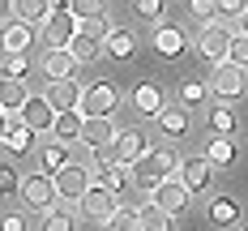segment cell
Returning a JSON list of instances; mask_svg holds the SVG:
<instances>
[{"label":"cell","mask_w":248,"mask_h":231,"mask_svg":"<svg viewBox=\"0 0 248 231\" xmlns=\"http://www.w3.org/2000/svg\"><path fill=\"white\" fill-rule=\"evenodd\" d=\"M128 176H133V184H137L141 193H154L163 180L180 176V154H175L171 146H150V150L128 167Z\"/></svg>","instance_id":"obj_1"},{"label":"cell","mask_w":248,"mask_h":231,"mask_svg":"<svg viewBox=\"0 0 248 231\" xmlns=\"http://www.w3.org/2000/svg\"><path fill=\"white\" fill-rule=\"evenodd\" d=\"M120 107V86L116 81H94V86H86L81 90V116L86 120H111V111Z\"/></svg>","instance_id":"obj_2"},{"label":"cell","mask_w":248,"mask_h":231,"mask_svg":"<svg viewBox=\"0 0 248 231\" xmlns=\"http://www.w3.org/2000/svg\"><path fill=\"white\" fill-rule=\"evenodd\" d=\"M205 81H210V94L235 103V99H244V90H248V69L223 60V64H210V77H205Z\"/></svg>","instance_id":"obj_3"},{"label":"cell","mask_w":248,"mask_h":231,"mask_svg":"<svg viewBox=\"0 0 248 231\" xmlns=\"http://www.w3.org/2000/svg\"><path fill=\"white\" fill-rule=\"evenodd\" d=\"M231 39H235V30H231V22H205L197 34V56L201 60H210V64H223L227 51H231Z\"/></svg>","instance_id":"obj_4"},{"label":"cell","mask_w":248,"mask_h":231,"mask_svg":"<svg viewBox=\"0 0 248 231\" xmlns=\"http://www.w3.org/2000/svg\"><path fill=\"white\" fill-rule=\"evenodd\" d=\"M22 201H26V210L30 214H47V210H56V180L47 176V171H30V176H22Z\"/></svg>","instance_id":"obj_5"},{"label":"cell","mask_w":248,"mask_h":231,"mask_svg":"<svg viewBox=\"0 0 248 231\" xmlns=\"http://www.w3.org/2000/svg\"><path fill=\"white\" fill-rule=\"evenodd\" d=\"M77 26H81V22L69 13V4L56 0V9L47 13V22H43V39H47V47H69L73 34H77Z\"/></svg>","instance_id":"obj_6"},{"label":"cell","mask_w":248,"mask_h":231,"mask_svg":"<svg viewBox=\"0 0 248 231\" xmlns=\"http://www.w3.org/2000/svg\"><path fill=\"white\" fill-rule=\"evenodd\" d=\"M39 133L34 128L22 124V116H9V124H4V133H0V150H9V158H30L34 154V141Z\"/></svg>","instance_id":"obj_7"},{"label":"cell","mask_w":248,"mask_h":231,"mask_svg":"<svg viewBox=\"0 0 248 231\" xmlns=\"http://www.w3.org/2000/svg\"><path fill=\"white\" fill-rule=\"evenodd\" d=\"M51 180H56V197H60V201H77V205H81V197H86V188L94 184L81 163H69L64 171H56Z\"/></svg>","instance_id":"obj_8"},{"label":"cell","mask_w":248,"mask_h":231,"mask_svg":"<svg viewBox=\"0 0 248 231\" xmlns=\"http://www.w3.org/2000/svg\"><path fill=\"white\" fill-rule=\"evenodd\" d=\"M116 210H120V197L94 180V184L86 188V197H81V214H86V218H94V223H107Z\"/></svg>","instance_id":"obj_9"},{"label":"cell","mask_w":248,"mask_h":231,"mask_svg":"<svg viewBox=\"0 0 248 231\" xmlns=\"http://www.w3.org/2000/svg\"><path fill=\"white\" fill-rule=\"evenodd\" d=\"M150 201L158 205V210H167V214L175 218V214H184V210H188L193 193L184 188V180H180V176H171V180H163V184H158V188L150 193Z\"/></svg>","instance_id":"obj_10"},{"label":"cell","mask_w":248,"mask_h":231,"mask_svg":"<svg viewBox=\"0 0 248 231\" xmlns=\"http://www.w3.org/2000/svg\"><path fill=\"white\" fill-rule=\"evenodd\" d=\"M205 218H210L214 227L231 231V227H240V223H244V210H240V201H235L231 193H214V197L205 201Z\"/></svg>","instance_id":"obj_11"},{"label":"cell","mask_w":248,"mask_h":231,"mask_svg":"<svg viewBox=\"0 0 248 231\" xmlns=\"http://www.w3.org/2000/svg\"><path fill=\"white\" fill-rule=\"evenodd\" d=\"M0 47H4V56H30V47H34V26L9 17L4 30H0Z\"/></svg>","instance_id":"obj_12"},{"label":"cell","mask_w":248,"mask_h":231,"mask_svg":"<svg viewBox=\"0 0 248 231\" xmlns=\"http://www.w3.org/2000/svg\"><path fill=\"white\" fill-rule=\"evenodd\" d=\"M81 90H86V86H77V77H64V81H47L43 99H47L51 111L60 116V111H77V107H81Z\"/></svg>","instance_id":"obj_13"},{"label":"cell","mask_w":248,"mask_h":231,"mask_svg":"<svg viewBox=\"0 0 248 231\" xmlns=\"http://www.w3.org/2000/svg\"><path fill=\"white\" fill-rule=\"evenodd\" d=\"M146 150L150 146H146V133L141 128H120L116 141H111V154H116V163H124V167H133Z\"/></svg>","instance_id":"obj_14"},{"label":"cell","mask_w":248,"mask_h":231,"mask_svg":"<svg viewBox=\"0 0 248 231\" xmlns=\"http://www.w3.org/2000/svg\"><path fill=\"white\" fill-rule=\"evenodd\" d=\"M180 180H184V188H188V193H205V188L214 184V167H210L201 154L180 158Z\"/></svg>","instance_id":"obj_15"},{"label":"cell","mask_w":248,"mask_h":231,"mask_svg":"<svg viewBox=\"0 0 248 231\" xmlns=\"http://www.w3.org/2000/svg\"><path fill=\"white\" fill-rule=\"evenodd\" d=\"M184 47H188V39H184L180 22H158V30H154V51L163 60H175V56H184Z\"/></svg>","instance_id":"obj_16"},{"label":"cell","mask_w":248,"mask_h":231,"mask_svg":"<svg viewBox=\"0 0 248 231\" xmlns=\"http://www.w3.org/2000/svg\"><path fill=\"white\" fill-rule=\"evenodd\" d=\"M17 116H22V124L34 128V133H51V124H56V111H51V103L43 99V94H30V103H26Z\"/></svg>","instance_id":"obj_17"},{"label":"cell","mask_w":248,"mask_h":231,"mask_svg":"<svg viewBox=\"0 0 248 231\" xmlns=\"http://www.w3.org/2000/svg\"><path fill=\"white\" fill-rule=\"evenodd\" d=\"M39 64H43V77H47V81H64V77L77 73V60H73L69 47H47Z\"/></svg>","instance_id":"obj_18"},{"label":"cell","mask_w":248,"mask_h":231,"mask_svg":"<svg viewBox=\"0 0 248 231\" xmlns=\"http://www.w3.org/2000/svg\"><path fill=\"white\" fill-rule=\"evenodd\" d=\"M26 103H30V86L22 77H0V111L4 116H17Z\"/></svg>","instance_id":"obj_19"},{"label":"cell","mask_w":248,"mask_h":231,"mask_svg":"<svg viewBox=\"0 0 248 231\" xmlns=\"http://www.w3.org/2000/svg\"><path fill=\"white\" fill-rule=\"evenodd\" d=\"M214 171H223V167H235V158H240V150H235V137H214L210 133V141H205V154H201Z\"/></svg>","instance_id":"obj_20"},{"label":"cell","mask_w":248,"mask_h":231,"mask_svg":"<svg viewBox=\"0 0 248 231\" xmlns=\"http://www.w3.org/2000/svg\"><path fill=\"white\" fill-rule=\"evenodd\" d=\"M154 124H158L163 137H184V133H188V107H180V103L167 107V103H163V111L154 116Z\"/></svg>","instance_id":"obj_21"},{"label":"cell","mask_w":248,"mask_h":231,"mask_svg":"<svg viewBox=\"0 0 248 231\" xmlns=\"http://www.w3.org/2000/svg\"><path fill=\"white\" fill-rule=\"evenodd\" d=\"M116 133H120V128H111V120H86L77 141H81L86 150H103V146H111V141H116Z\"/></svg>","instance_id":"obj_22"},{"label":"cell","mask_w":248,"mask_h":231,"mask_svg":"<svg viewBox=\"0 0 248 231\" xmlns=\"http://www.w3.org/2000/svg\"><path fill=\"white\" fill-rule=\"evenodd\" d=\"M103 51H107L111 60H133V56H137V34H133V30H124V26H116V30L107 34Z\"/></svg>","instance_id":"obj_23"},{"label":"cell","mask_w":248,"mask_h":231,"mask_svg":"<svg viewBox=\"0 0 248 231\" xmlns=\"http://www.w3.org/2000/svg\"><path fill=\"white\" fill-rule=\"evenodd\" d=\"M39 163H43L39 171L56 176V171H64L73 158H69V146H64V141H56V137H51V141H43V150H39Z\"/></svg>","instance_id":"obj_24"},{"label":"cell","mask_w":248,"mask_h":231,"mask_svg":"<svg viewBox=\"0 0 248 231\" xmlns=\"http://www.w3.org/2000/svg\"><path fill=\"white\" fill-rule=\"evenodd\" d=\"M81 124H86V116H81V111H60V116H56V124H51V137H56V141H64V146H73L77 137H81Z\"/></svg>","instance_id":"obj_25"},{"label":"cell","mask_w":248,"mask_h":231,"mask_svg":"<svg viewBox=\"0 0 248 231\" xmlns=\"http://www.w3.org/2000/svg\"><path fill=\"white\" fill-rule=\"evenodd\" d=\"M133 107H137L141 116H158V111H163V90H158L154 81H137V90H133Z\"/></svg>","instance_id":"obj_26"},{"label":"cell","mask_w":248,"mask_h":231,"mask_svg":"<svg viewBox=\"0 0 248 231\" xmlns=\"http://www.w3.org/2000/svg\"><path fill=\"white\" fill-rule=\"evenodd\" d=\"M51 9H56V0H13V17L17 22H30V26L47 22Z\"/></svg>","instance_id":"obj_27"},{"label":"cell","mask_w":248,"mask_h":231,"mask_svg":"<svg viewBox=\"0 0 248 231\" xmlns=\"http://www.w3.org/2000/svg\"><path fill=\"white\" fill-rule=\"evenodd\" d=\"M210 133H214V137H235V133H240V116H235L227 103L214 107V111H210Z\"/></svg>","instance_id":"obj_28"},{"label":"cell","mask_w":248,"mask_h":231,"mask_svg":"<svg viewBox=\"0 0 248 231\" xmlns=\"http://www.w3.org/2000/svg\"><path fill=\"white\" fill-rule=\"evenodd\" d=\"M210 99V81H201V77H188V81H180V107H201V103Z\"/></svg>","instance_id":"obj_29"},{"label":"cell","mask_w":248,"mask_h":231,"mask_svg":"<svg viewBox=\"0 0 248 231\" xmlns=\"http://www.w3.org/2000/svg\"><path fill=\"white\" fill-rule=\"evenodd\" d=\"M137 214H141V231H175V227H171V214H167V210H158L154 201L137 205Z\"/></svg>","instance_id":"obj_30"},{"label":"cell","mask_w":248,"mask_h":231,"mask_svg":"<svg viewBox=\"0 0 248 231\" xmlns=\"http://www.w3.org/2000/svg\"><path fill=\"white\" fill-rule=\"evenodd\" d=\"M103 231H141V214H137V205H120V210L103 223Z\"/></svg>","instance_id":"obj_31"},{"label":"cell","mask_w":248,"mask_h":231,"mask_svg":"<svg viewBox=\"0 0 248 231\" xmlns=\"http://www.w3.org/2000/svg\"><path fill=\"white\" fill-rule=\"evenodd\" d=\"M69 51H73V60H77V64H90V60H99L103 43H99V39H90V34H81V30H77V34H73V43H69Z\"/></svg>","instance_id":"obj_32"},{"label":"cell","mask_w":248,"mask_h":231,"mask_svg":"<svg viewBox=\"0 0 248 231\" xmlns=\"http://www.w3.org/2000/svg\"><path fill=\"white\" fill-rule=\"evenodd\" d=\"M69 13L77 22H90V17H107V0H64Z\"/></svg>","instance_id":"obj_33"},{"label":"cell","mask_w":248,"mask_h":231,"mask_svg":"<svg viewBox=\"0 0 248 231\" xmlns=\"http://www.w3.org/2000/svg\"><path fill=\"white\" fill-rule=\"evenodd\" d=\"M244 13H248V0H214V17H218V22L235 26Z\"/></svg>","instance_id":"obj_34"},{"label":"cell","mask_w":248,"mask_h":231,"mask_svg":"<svg viewBox=\"0 0 248 231\" xmlns=\"http://www.w3.org/2000/svg\"><path fill=\"white\" fill-rule=\"evenodd\" d=\"M43 231H77V223H73V214H69V210H60V205H56V210L43 214Z\"/></svg>","instance_id":"obj_35"},{"label":"cell","mask_w":248,"mask_h":231,"mask_svg":"<svg viewBox=\"0 0 248 231\" xmlns=\"http://www.w3.org/2000/svg\"><path fill=\"white\" fill-rule=\"evenodd\" d=\"M0 77H30V56H4L0 60Z\"/></svg>","instance_id":"obj_36"},{"label":"cell","mask_w":248,"mask_h":231,"mask_svg":"<svg viewBox=\"0 0 248 231\" xmlns=\"http://www.w3.org/2000/svg\"><path fill=\"white\" fill-rule=\"evenodd\" d=\"M77 30H81V34H90V39H99V43H107V34H111L116 26L107 22V17H90V22H81Z\"/></svg>","instance_id":"obj_37"},{"label":"cell","mask_w":248,"mask_h":231,"mask_svg":"<svg viewBox=\"0 0 248 231\" xmlns=\"http://www.w3.org/2000/svg\"><path fill=\"white\" fill-rule=\"evenodd\" d=\"M227 60H231V64H240V69H248V34H240V30H235V39H231V51H227Z\"/></svg>","instance_id":"obj_38"},{"label":"cell","mask_w":248,"mask_h":231,"mask_svg":"<svg viewBox=\"0 0 248 231\" xmlns=\"http://www.w3.org/2000/svg\"><path fill=\"white\" fill-rule=\"evenodd\" d=\"M17 188H22V176L13 171V163H0V197L17 193Z\"/></svg>","instance_id":"obj_39"},{"label":"cell","mask_w":248,"mask_h":231,"mask_svg":"<svg viewBox=\"0 0 248 231\" xmlns=\"http://www.w3.org/2000/svg\"><path fill=\"white\" fill-rule=\"evenodd\" d=\"M133 13L146 22H163V0H133Z\"/></svg>","instance_id":"obj_40"},{"label":"cell","mask_w":248,"mask_h":231,"mask_svg":"<svg viewBox=\"0 0 248 231\" xmlns=\"http://www.w3.org/2000/svg\"><path fill=\"white\" fill-rule=\"evenodd\" d=\"M188 13H193L201 26H205V22H214V0H188Z\"/></svg>","instance_id":"obj_41"},{"label":"cell","mask_w":248,"mask_h":231,"mask_svg":"<svg viewBox=\"0 0 248 231\" xmlns=\"http://www.w3.org/2000/svg\"><path fill=\"white\" fill-rule=\"evenodd\" d=\"M0 231H26V214H0Z\"/></svg>","instance_id":"obj_42"},{"label":"cell","mask_w":248,"mask_h":231,"mask_svg":"<svg viewBox=\"0 0 248 231\" xmlns=\"http://www.w3.org/2000/svg\"><path fill=\"white\" fill-rule=\"evenodd\" d=\"M13 17V0H0V22H9Z\"/></svg>","instance_id":"obj_43"},{"label":"cell","mask_w":248,"mask_h":231,"mask_svg":"<svg viewBox=\"0 0 248 231\" xmlns=\"http://www.w3.org/2000/svg\"><path fill=\"white\" fill-rule=\"evenodd\" d=\"M235 26H240V34H248V13H244V17H240Z\"/></svg>","instance_id":"obj_44"},{"label":"cell","mask_w":248,"mask_h":231,"mask_svg":"<svg viewBox=\"0 0 248 231\" xmlns=\"http://www.w3.org/2000/svg\"><path fill=\"white\" fill-rule=\"evenodd\" d=\"M4 124H9V116H4V111H0V133H4Z\"/></svg>","instance_id":"obj_45"},{"label":"cell","mask_w":248,"mask_h":231,"mask_svg":"<svg viewBox=\"0 0 248 231\" xmlns=\"http://www.w3.org/2000/svg\"><path fill=\"white\" fill-rule=\"evenodd\" d=\"M244 231H248V227H244Z\"/></svg>","instance_id":"obj_46"}]
</instances>
